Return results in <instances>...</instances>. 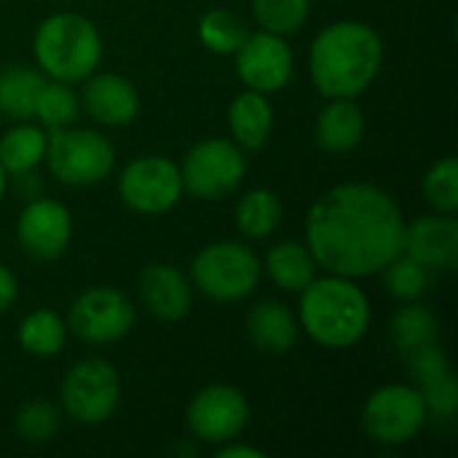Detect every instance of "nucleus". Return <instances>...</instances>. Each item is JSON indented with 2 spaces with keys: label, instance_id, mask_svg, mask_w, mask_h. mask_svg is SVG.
I'll return each mask as SVG.
<instances>
[{
  "label": "nucleus",
  "instance_id": "obj_1",
  "mask_svg": "<svg viewBox=\"0 0 458 458\" xmlns=\"http://www.w3.org/2000/svg\"><path fill=\"white\" fill-rule=\"evenodd\" d=\"M405 217L378 185L344 182L322 193L306 215V247L327 274L365 279L403 252Z\"/></svg>",
  "mask_w": 458,
  "mask_h": 458
},
{
  "label": "nucleus",
  "instance_id": "obj_2",
  "mask_svg": "<svg viewBox=\"0 0 458 458\" xmlns=\"http://www.w3.org/2000/svg\"><path fill=\"white\" fill-rule=\"evenodd\" d=\"M381 62V35L354 19L322 27L309 51L311 81L325 99H357L376 81Z\"/></svg>",
  "mask_w": 458,
  "mask_h": 458
},
{
  "label": "nucleus",
  "instance_id": "obj_3",
  "mask_svg": "<svg viewBox=\"0 0 458 458\" xmlns=\"http://www.w3.org/2000/svg\"><path fill=\"white\" fill-rule=\"evenodd\" d=\"M298 325L325 349H352L370 327V301L357 279L327 274L311 279L301 293Z\"/></svg>",
  "mask_w": 458,
  "mask_h": 458
},
{
  "label": "nucleus",
  "instance_id": "obj_4",
  "mask_svg": "<svg viewBox=\"0 0 458 458\" xmlns=\"http://www.w3.org/2000/svg\"><path fill=\"white\" fill-rule=\"evenodd\" d=\"M38 70L62 83H81L97 72L102 62V35L97 24L81 13L62 11L46 16L32 38Z\"/></svg>",
  "mask_w": 458,
  "mask_h": 458
},
{
  "label": "nucleus",
  "instance_id": "obj_5",
  "mask_svg": "<svg viewBox=\"0 0 458 458\" xmlns=\"http://www.w3.org/2000/svg\"><path fill=\"white\" fill-rule=\"evenodd\" d=\"M263 276V263L252 247L242 242H215L207 244L191 263V279L217 303H236L250 298Z\"/></svg>",
  "mask_w": 458,
  "mask_h": 458
},
{
  "label": "nucleus",
  "instance_id": "obj_6",
  "mask_svg": "<svg viewBox=\"0 0 458 458\" xmlns=\"http://www.w3.org/2000/svg\"><path fill=\"white\" fill-rule=\"evenodd\" d=\"M43 161L59 182L72 188H89L102 182L113 172L115 148L102 131L64 126L48 131Z\"/></svg>",
  "mask_w": 458,
  "mask_h": 458
},
{
  "label": "nucleus",
  "instance_id": "obj_7",
  "mask_svg": "<svg viewBox=\"0 0 458 458\" xmlns=\"http://www.w3.org/2000/svg\"><path fill=\"white\" fill-rule=\"evenodd\" d=\"M180 174H182V188L191 196L215 201L233 193L242 185L247 174V158L233 140L209 137L196 142L185 153Z\"/></svg>",
  "mask_w": 458,
  "mask_h": 458
},
{
  "label": "nucleus",
  "instance_id": "obj_8",
  "mask_svg": "<svg viewBox=\"0 0 458 458\" xmlns=\"http://www.w3.org/2000/svg\"><path fill=\"white\" fill-rule=\"evenodd\" d=\"M429 421L424 397L419 386L411 384H386L376 389L362 408V429L373 443L381 445H405L411 443L424 424Z\"/></svg>",
  "mask_w": 458,
  "mask_h": 458
},
{
  "label": "nucleus",
  "instance_id": "obj_9",
  "mask_svg": "<svg viewBox=\"0 0 458 458\" xmlns=\"http://www.w3.org/2000/svg\"><path fill=\"white\" fill-rule=\"evenodd\" d=\"M121 403V378L99 357L75 362L62 381V411L78 424L107 421Z\"/></svg>",
  "mask_w": 458,
  "mask_h": 458
},
{
  "label": "nucleus",
  "instance_id": "obj_10",
  "mask_svg": "<svg viewBox=\"0 0 458 458\" xmlns=\"http://www.w3.org/2000/svg\"><path fill=\"white\" fill-rule=\"evenodd\" d=\"M182 193L180 166L166 156H140L118 177V196L137 215H164L177 207Z\"/></svg>",
  "mask_w": 458,
  "mask_h": 458
},
{
  "label": "nucleus",
  "instance_id": "obj_11",
  "mask_svg": "<svg viewBox=\"0 0 458 458\" xmlns=\"http://www.w3.org/2000/svg\"><path fill=\"white\" fill-rule=\"evenodd\" d=\"M134 303L113 287H91L81 293L67 311V330L91 346L115 344L134 327Z\"/></svg>",
  "mask_w": 458,
  "mask_h": 458
},
{
  "label": "nucleus",
  "instance_id": "obj_12",
  "mask_svg": "<svg viewBox=\"0 0 458 458\" xmlns=\"http://www.w3.org/2000/svg\"><path fill=\"white\" fill-rule=\"evenodd\" d=\"M188 429L207 445L236 440L250 421V403L242 389L228 384H212L193 394L188 405Z\"/></svg>",
  "mask_w": 458,
  "mask_h": 458
},
{
  "label": "nucleus",
  "instance_id": "obj_13",
  "mask_svg": "<svg viewBox=\"0 0 458 458\" xmlns=\"http://www.w3.org/2000/svg\"><path fill=\"white\" fill-rule=\"evenodd\" d=\"M233 56L242 83L260 94H274L284 89L295 70V56L284 35L266 30L250 32Z\"/></svg>",
  "mask_w": 458,
  "mask_h": 458
},
{
  "label": "nucleus",
  "instance_id": "obj_14",
  "mask_svg": "<svg viewBox=\"0 0 458 458\" xmlns=\"http://www.w3.org/2000/svg\"><path fill=\"white\" fill-rule=\"evenodd\" d=\"M16 239L27 255L38 260H56L72 239V215L62 201L35 196L19 212Z\"/></svg>",
  "mask_w": 458,
  "mask_h": 458
},
{
  "label": "nucleus",
  "instance_id": "obj_15",
  "mask_svg": "<svg viewBox=\"0 0 458 458\" xmlns=\"http://www.w3.org/2000/svg\"><path fill=\"white\" fill-rule=\"evenodd\" d=\"M403 252L429 271H454L458 266V223L454 215L435 212L405 223Z\"/></svg>",
  "mask_w": 458,
  "mask_h": 458
},
{
  "label": "nucleus",
  "instance_id": "obj_16",
  "mask_svg": "<svg viewBox=\"0 0 458 458\" xmlns=\"http://www.w3.org/2000/svg\"><path fill=\"white\" fill-rule=\"evenodd\" d=\"M81 107L102 126H126L140 113L137 86L115 72H91L83 81Z\"/></svg>",
  "mask_w": 458,
  "mask_h": 458
},
{
  "label": "nucleus",
  "instance_id": "obj_17",
  "mask_svg": "<svg viewBox=\"0 0 458 458\" xmlns=\"http://www.w3.org/2000/svg\"><path fill=\"white\" fill-rule=\"evenodd\" d=\"M140 303L164 322H177L188 317L193 306V293L180 268L169 263H150L137 276Z\"/></svg>",
  "mask_w": 458,
  "mask_h": 458
},
{
  "label": "nucleus",
  "instance_id": "obj_18",
  "mask_svg": "<svg viewBox=\"0 0 458 458\" xmlns=\"http://www.w3.org/2000/svg\"><path fill=\"white\" fill-rule=\"evenodd\" d=\"M317 145L325 153H349L365 137V113L354 99H327L314 126Z\"/></svg>",
  "mask_w": 458,
  "mask_h": 458
},
{
  "label": "nucleus",
  "instance_id": "obj_19",
  "mask_svg": "<svg viewBox=\"0 0 458 458\" xmlns=\"http://www.w3.org/2000/svg\"><path fill=\"white\" fill-rule=\"evenodd\" d=\"M228 129L242 150H260L274 129V105L268 94L244 89L228 107Z\"/></svg>",
  "mask_w": 458,
  "mask_h": 458
},
{
  "label": "nucleus",
  "instance_id": "obj_20",
  "mask_svg": "<svg viewBox=\"0 0 458 458\" xmlns=\"http://www.w3.org/2000/svg\"><path fill=\"white\" fill-rule=\"evenodd\" d=\"M298 317L279 301H260L247 317V335L252 346L266 354L290 352L298 341Z\"/></svg>",
  "mask_w": 458,
  "mask_h": 458
},
{
  "label": "nucleus",
  "instance_id": "obj_21",
  "mask_svg": "<svg viewBox=\"0 0 458 458\" xmlns=\"http://www.w3.org/2000/svg\"><path fill=\"white\" fill-rule=\"evenodd\" d=\"M268 279L284 290V293H301L314 276H317V263L309 252L306 244L301 242H279L266 252V260H260Z\"/></svg>",
  "mask_w": 458,
  "mask_h": 458
},
{
  "label": "nucleus",
  "instance_id": "obj_22",
  "mask_svg": "<svg viewBox=\"0 0 458 458\" xmlns=\"http://www.w3.org/2000/svg\"><path fill=\"white\" fill-rule=\"evenodd\" d=\"M67 322L51 311V309H35L30 311L21 322H19V330H16V338H19V346L32 354V357H56L64 344H67Z\"/></svg>",
  "mask_w": 458,
  "mask_h": 458
},
{
  "label": "nucleus",
  "instance_id": "obj_23",
  "mask_svg": "<svg viewBox=\"0 0 458 458\" xmlns=\"http://www.w3.org/2000/svg\"><path fill=\"white\" fill-rule=\"evenodd\" d=\"M48 134L32 123H16L0 137V164L13 177L30 169H38L46 158Z\"/></svg>",
  "mask_w": 458,
  "mask_h": 458
},
{
  "label": "nucleus",
  "instance_id": "obj_24",
  "mask_svg": "<svg viewBox=\"0 0 458 458\" xmlns=\"http://www.w3.org/2000/svg\"><path fill=\"white\" fill-rule=\"evenodd\" d=\"M46 75L32 67H8L0 72V113L27 121L35 115L38 97L46 86Z\"/></svg>",
  "mask_w": 458,
  "mask_h": 458
},
{
  "label": "nucleus",
  "instance_id": "obj_25",
  "mask_svg": "<svg viewBox=\"0 0 458 458\" xmlns=\"http://www.w3.org/2000/svg\"><path fill=\"white\" fill-rule=\"evenodd\" d=\"M282 199L268 188L247 191L236 204V228L247 239H266L282 223Z\"/></svg>",
  "mask_w": 458,
  "mask_h": 458
},
{
  "label": "nucleus",
  "instance_id": "obj_26",
  "mask_svg": "<svg viewBox=\"0 0 458 458\" xmlns=\"http://www.w3.org/2000/svg\"><path fill=\"white\" fill-rule=\"evenodd\" d=\"M389 335L403 354H411L421 346L435 344L440 330H437V319L432 317V311L424 309L419 301H411L392 317Z\"/></svg>",
  "mask_w": 458,
  "mask_h": 458
},
{
  "label": "nucleus",
  "instance_id": "obj_27",
  "mask_svg": "<svg viewBox=\"0 0 458 458\" xmlns=\"http://www.w3.org/2000/svg\"><path fill=\"white\" fill-rule=\"evenodd\" d=\"M250 30L242 16L228 8H212L199 19V40L212 54H236Z\"/></svg>",
  "mask_w": 458,
  "mask_h": 458
},
{
  "label": "nucleus",
  "instance_id": "obj_28",
  "mask_svg": "<svg viewBox=\"0 0 458 458\" xmlns=\"http://www.w3.org/2000/svg\"><path fill=\"white\" fill-rule=\"evenodd\" d=\"M381 274H384L386 293L403 303L424 298L432 287V271L405 252H400L392 263H386Z\"/></svg>",
  "mask_w": 458,
  "mask_h": 458
},
{
  "label": "nucleus",
  "instance_id": "obj_29",
  "mask_svg": "<svg viewBox=\"0 0 458 458\" xmlns=\"http://www.w3.org/2000/svg\"><path fill=\"white\" fill-rule=\"evenodd\" d=\"M78 113H81V97L72 91V83L48 78L38 97V105H35V115L43 123V129L54 131V129L72 126Z\"/></svg>",
  "mask_w": 458,
  "mask_h": 458
},
{
  "label": "nucleus",
  "instance_id": "obj_30",
  "mask_svg": "<svg viewBox=\"0 0 458 458\" xmlns=\"http://www.w3.org/2000/svg\"><path fill=\"white\" fill-rule=\"evenodd\" d=\"M250 3L260 30L284 38L298 32L311 11V0H250Z\"/></svg>",
  "mask_w": 458,
  "mask_h": 458
},
{
  "label": "nucleus",
  "instance_id": "obj_31",
  "mask_svg": "<svg viewBox=\"0 0 458 458\" xmlns=\"http://www.w3.org/2000/svg\"><path fill=\"white\" fill-rule=\"evenodd\" d=\"M424 196L435 212L456 215L458 212V161L454 156H445L429 166L424 174Z\"/></svg>",
  "mask_w": 458,
  "mask_h": 458
},
{
  "label": "nucleus",
  "instance_id": "obj_32",
  "mask_svg": "<svg viewBox=\"0 0 458 458\" xmlns=\"http://www.w3.org/2000/svg\"><path fill=\"white\" fill-rule=\"evenodd\" d=\"M59 424H62V413L56 405L51 403H27L19 408L16 419H13V427H16V435L24 440V443H32V445H40V443H48L56 437L59 432Z\"/></svg>",
  "mask_w": 458,
  "mask_h": 458
},
{
  "label": "nucleus",
  "instance_id": "obj_33",
  "mask_svg": "<svg viewBox=\"0 0 458 458\" xmlns=\"http://www.w3.org/2000/svg\"><path fill=\"white\" fill-rule=\"evenodd\" d=\"M427 413L429 419H440V421H454L458 411V386L454 373H443L427 384L419 386Z\"/></svg>",
  "mask_w": 458,
  "mask_h": 458
},
{
  "label": "nucleus",
  "instance_id": "obj_34",
  "mask_svg": "<svg viewBox=\"0 0 458 458\" xmlns=\"http://www.w3.org/2000/svg\"><path fill=\"white\" fill-rule=\"evenodd\" d=\"M405 357H408L411 376L416 378L419 386L437 378V376H443V373H451V362H448V357H445V352L440 349L437 341L429 344V346H421V349H416V352H411Z\"/></svg>",
  "mask_w": 458,
  "mask_h": 458
},
{
  "label": "nucleus",
  "instance_id": "obj_35",
  "mask_svg": "<svg viewBox=\"0 0 458 458\" xmlns=\"http://www.w3.org/2000/svg\"><path fill=\"white\" fill-rule=\"evenodd\" d=\"M16 295H19V284H16V276L8 271V266L0 263V314L8 311L13 303H16Z\"/></svg>",
  "mask_w": 458,
  "mask_h": 458
},
{
  "label": "nucleus",
  "instance_id": "obj_36",
  "mask_svg": "<svg viewBox=\"0 0 458 458\" xmlns=\"http://www.w3.org/2000/svg\"><path fill=\"white\" fill-rule=\"evenodd\" d=\"M217 458H263L266 454L260 451V448H252V445H242V443H233V440H228V443H220L217 445Z\"/></svg>",
  "mask_w": 458,
  "mask_h": 458
},
{
  "label": "nucleus",
  "instance_id": "obj_37",
  "mask_svg": "<svg viewBox=\"0 0 458 458\" xmlns=\"http://www.w3.org/2000/svg\"><path fill=\"white\" fill-rule=\"evenodd\" d=\"M13 182H16V191L24 201L40 196V177L35 174V169L30 172H21V174H13Z\"/></svg>",
  "mask_w": 458,
  "mask_h": 458
},
{
  "label": "nucleus",
  "instance_id": "obj_38",
  "mask_svg": "<svg viewBox=\"0 0 458 458\" xmlns=\"http://www.w3.org/2000/svg\"><path fill=\"white\" fill-rule=\"evenodd\" d=\"M5 191H8V172H5L3 164H0V201H3V196H5Z\"/></svg>",
  "mask_w": 458,
  "mask_h": 458
}]
</instances>
